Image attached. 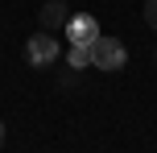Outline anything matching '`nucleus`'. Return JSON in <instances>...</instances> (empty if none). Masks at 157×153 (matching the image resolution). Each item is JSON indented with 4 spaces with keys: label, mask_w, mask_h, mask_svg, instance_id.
<instances>
[{
    "label": "nucleus",
    "mask_w": 157,
    "mask_h": 153,
    "mask_svg": "<svg viewBox=\"0 0 157 153\" xmlns=\"http://www.w3.org/2000/svg\"><path fill=\"white\" fill-rule=\"evenodd\" d=\"M128 62V50H124V41L120 37H95L91 41V66L95 71H120V66Z\"/></svg>",
    "instance_id": "1"
},
{
    "label": "nucleus",
    "mask_w": 157,
    "mask_h": 153,
    "mask_svg": "<svg viewBox=\"0 0 157 153\" xmlns=\"http://www.w3.org/2000/svg\"><path fill=\"white\" fill-rule=\"evenodd\" d=\"M25 58H29V66H50L58 58V37L50 29H41V33H33L29 41H25Z\"/></svg>",
    "instance_id": "2"
},
{
    "label": "nucleus",
    "mask_w": 157,
    "mask_h": 153,
    "mask_svg": "<svg viewBox=\"0 0 157 153\" xmlns=\"http://www.w3.org/2000/svg\"><path fill=\"white\" fill-rule=\"evenodd\" d=\"M37 21H41V29H50V33L66 29V25H71V8H66V0H46L41 13H37Z\"/></svg>",
    "instance_id": "3"
},
{
    "label": "nucleus",
    "mask_w": 157,
    "mask_h": 153,
    "mask_svg": "<svg viewBox=\"0 0 157 153\" xmlns=\"http://www.w3.org/2000/svg\"><path fill=\"white\" fill-rule=\"evenodd\" d=\"M66 37H71V41H83V46H91V41L99 37V21H95V17H71Z\"/></svg>",
    "instance_id": "4"
},
{
    "label": "nucleus",
    "mask_w": 157,
    "mask_h": 153,
    "mask_svg": "<svg viewBox=\"0 0 157 153\" xmlns=\"http://www.w3.org/2000/svg\"><path fill=\"white\" fill-rule=\"evenodd\" d=\"M66 62H71V71H78V66H91V46L71 41V50H66Z\"/></svg>",
    "instance_id": "5"
},
{
    "label": "nucleus",
    "mask_w": 157,
    "mask_h": 153,
    "mask_svg": "<svg viewBox=\"0 0 157 153\" xmlns=\"http://www.w3.org/2000/svg\"><path fill=\"white\" fill-rule=\"evenodd\" d=\"M145 25L157 29V0H145Z\"/></svg>",
    "instance_id": "6"
},
{
    "label": "nucleus",
    "mask_w": 157,
    "mask_h": 153,
    "mask_svg": "<svg viewBox=\"0 0 157 153\" xmlns=\"http://www.w3.org/2000/svg\"><path fill=\"white\" fill-rule=\"evenodd\" d=\"M4 137H8V128H4V120H0V145H4Z\"/></svg>",
    "instance_id": "7"
},
{
    "label": "nucleus",
    "mask_w": 157,
    "mask_h": 153,
    "mask_svg": "<svg viewBox=\"0 0 157 153\" xmlns=\"http://www.w3.org/2000/svg\"><path fill=\"white\" fill-rule=\"evenodd\" d=\"M153 58H157V50H153Z\"/></svg>",
    "instance_id": "8"
}]
</instances>
